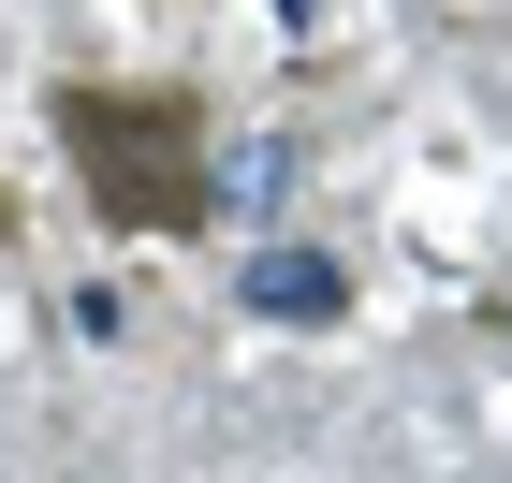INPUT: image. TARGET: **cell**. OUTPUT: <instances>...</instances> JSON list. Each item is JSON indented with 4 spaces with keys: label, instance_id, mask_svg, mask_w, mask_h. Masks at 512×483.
<instances>
[{
    "label": "cell",
    "instance_id": "obj_1",
    "mask_svg": "<svg viewBox=\"0 0 512 483\" xmlns=\"http://www.w3.org/2000/svg\"><path fill=\"white\" fill-rule=\"evenodd\" d=\"M59 132H74L88 191L118 205V220H191V103H132V88H74L59 103Z\"/></svg>",
    "mask_w": 512,
    "mask_h": 483
},
{
    "label": "cell",
    "instance_id": "obj_2",
    "mask_svg": "<svg viewBox=\"0 0 512 483\" xmlns=\"http://www.w3.org/2000/svg\"><path fill=\"white\" fill-rule=\"evenodd\" d=\"M249 308H278V322H337V264H264V279H249Z\"/></svg>",
    "mask_w": 512,
    "mask_h": 483
}]
</instances>
